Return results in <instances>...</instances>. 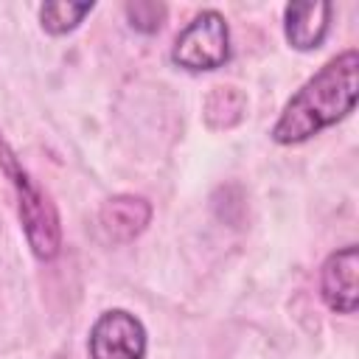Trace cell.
<instances>
[{
    "instance_id": "6da1fadb",
    "label": "cell",
    "mask_w": 359,
    "mask_h": 359,
    "mask_svg": "<svg viewBox=\"0 0 359 359\" xmlns=\"http://www.w3.org/2000/svg\"><path fill=\"white\" fill-rule=\"evenodd\" d=\"M359 53L345 50L328 59L283 107L272 126V140L280 146L303 143L342 121L356 107Z\"/></svg>"
},
{
    "instance_id": "7a4b0ae2",
    "label": "cell",
    "mask_w": 359,
    "mask_h": 359,
    "mask_svg": "<svg viewBox=\"0 0 359 359\" xmlns=\"http://www.w3.org/2000/svg\"><path fill=\"white\" fill-rule=\"evenodd\" d=\"M0 157H3L6 174L11 177V185H14V194H17L20 222H22V230H25V238H28L34 255L42 258V261L56 258L59 247H62V227H59L56 205L31 180V174L17 163V157L8 151L6 143H0Z\"/></svg>"
},
{
    "instance_id": "3957f363",
    "label": "cell",
    "mask_w": 359,
    "mask_h": 359,
    "mask_svg": "<svg viewBox=\"0 0 359 359\" xmlns=\"http://www.w3.org/2000/svg\"><path fill=\"white\" fill-rule=\"evenodd\" d=\"M174 65L185 70H216L230 59V31L219 11H199L174 39Z\"/></svg>"
},
{
    "instance_id": "277c9868",
    "label": "cell",
    "mask_w": 359,
    "mask_h": 359,
    "mask_svg": "<svg viewBox=\"0 0 359 359\" xmlns=\"http://www.w3.org/2000/svg\"><path fill=\"white\" fill-rule=\"evenodd\" d=\"M87 348L90 359H143L146 328L126 309H109L93 323Z\"/></svg>"
},
{
    "instance_id": "5b68a950",
    "label": "cell",
    "mask_w": 359,
    "mask_h": 359,
    "mask_svg": "<svg viewBox=\"0 0 359 359\" xmlns=\"http://www.w3.org/2000/svg\"><path fill=\"white\" fill-rule=\"evenodd\" d=\"M356 272H359V250L356 244H345L331 252L320 272V294L331 311L353 314L356 311Z\"/></svg>"
},
{
    "instance_id": "8992f818",
    "label": "cell",
    "mask_w": 359,
    "mask_h": 359,
    "mask_svg": "<svg viewBox=\"0 0 359 359\" xmlns=\"http://www.w3.org/2000/svg\"><path fill=\"white\" fill-rule=\"evenodd\" d=\"M151 219V205L135 194H118L107 199L98 210V230L112 244H126L146 230Z\"/></svg>"
},
{
    "instance_id": "52a82bcc",
    "label": "cell",
    "mask_w": 359,
    "mask_h": 359,
    "mask_svg": "<svg viewBox=\"0 0 359 359\" xmlns=\"http://www.w3.org/2000/svg\"><path fill=\"white\" fill-rule=\"evenodd\" d=\"M331 22V3L325 0H294L283 8V31L292 48L314 50L323 45Z\"/></svg>"
},
{
    "instance_id": "ba28073f",
    "label": "cell",
    "mask_w": 359,
    "mask_h": 359,
    "mask_svg": "<svg viewBox=\"0 0 359 359\" xmlns=\"http://www.w3.org/2000/svg\"><path fill=\"white\" fill-rule=\"evenodd\" d=\"M244 95L230 84H216L205 101V121L213 129H230L244 115Z\"/></svg>"
},
{
    "instance_id": "9c48e42d",
    "label": "cell",
    "mask_w": 359,
    "mask_h": 359,
    "mask_svg": "<svg viewBox=\"0 0 359 359\" xmlns=\"http://www.w3.org/2000/svg\"><path fill=\"white\" fill-rule=\"evenodd\" d=\"M90 11H93V3H45L39 8V20L48 34H67Z\"/></svg>"
},
{
    "instance_id": "30bf717a",
    "label": "cell",
    "mask_w": 359,
    "mask_h": 359,
    "mask_svg": "<svg viewBox=\"0 0 359 359\" xmlns=\"http://www.w3.org/2000/svg\"><path fill=\"white\" fill-rule=\"evenodd\" d=\"M126 17H129V25L140 34H154L160 31L163 20H165V6L163 3H149V0H140V3H129L126 8Z\"/></svg>"
}]
</instances>
